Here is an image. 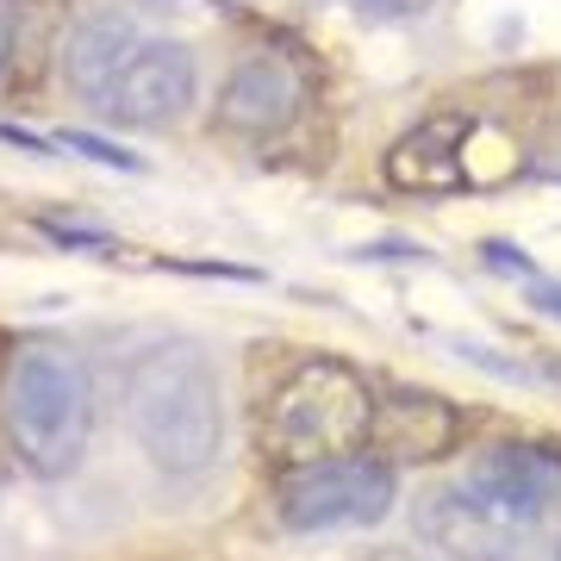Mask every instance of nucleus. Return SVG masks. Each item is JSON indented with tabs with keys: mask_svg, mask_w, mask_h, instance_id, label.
I'll list each match as a JSON object with an SVG mask.
<instances>
[{
	"mask_svg": "<svg viewBox=\"0 0 561 561\" xmlns=\"http://www.w3.org/2000/svg\"><path fill=\"white\" fill-rule=\"evenodd\" d=\"M561 500V449L556 443H486L461 461L449 493L431 500L424 530L449 542L456 556H493L500 542L524 537Z\"/></svg>",
	"mask_w": 561,
	"mask_h": 561,
	"instance_id": "obj_1",
	"label": "nucleus"
},
{
	"mask_svg": "<svg viewBox=\"0 0 561 561\" xmlns=\"http://www.w3.org/2000/svg\"><path fill=\"white\" fill-rule=\"evenodd\" d=\"M125 424L162 474H201L225 443L219 375L194 343L144 350L125 381Z\"/></svg>",
	"mask_w": 561,
	"mask_h": 561,
	"instance_id": "obj_2",
	"label": "nucleus"
},
{
	"mask_svg": "<svg viewBox=\"0 0 561 561\" xmlns=\"http://www.w3.org/2000/svg\"><path fill=\"white\" fill-rule=\"evenodd\" d=\"M0 419L25 468L44 481H62L81 461L88 424H94V387L76 350L57 337L20 343L0 375Z\"/></svg>",
	"mask_w": 561,
	"mask_h": 561,
	"instance_id": "obj_3",
	"label": "nucleus"
},
{
	"mask_svg": "<svg viewBox=\"0 0 561 561\" xmlns=\"http://www.w3.org/2000/svg\"><path fill=\"white\" fill-rule=\"evenodd\" d=\"M368 424H375V393H368V381L337 356H312L268 393L262 449L280 468H306V461L368 449Z\"/></svg>",
	"mask_w": 561,
	"mask_h": 561,
	"instance_id": "obj_4",
	"label": "nucleus"
},
{
	"mask_svg": "<svg viewBox=\"0 0 561 561\" xmlns=\"http://www.w3.org/2000/svg\"><path fill=\"white\" fill-rule=\"evenodd\" d=\"M393 512V468L381 456H324L287 468L280 481V524L319 537V530H368Z\"/></svg>",
	"mask_w": 561,
	"mask_h": 561,
	"instance_id": "obj_5",
	"label": "nucleus"
},
{
	"mask_svg": "<svg viewBox=\"0 0 561 561\" xmlns=\"http://www.w3.org/2000/svg\"><path fill=\"white\" fill-rule=\"evenodd\" d=\"M113 125H138V131H157V125H175L187 106H194V50L175 38H144L125 69L106 81V94L94 101Z\"/></svg>",
	"mask_w": 561,
	"mask_h": 561,
	"instance_id": "obj_6",
	"label": "nucleus"
},
{
	"mask_svg": "<svg viewBox=\"0 0 561 561\" xmlns=\"http://www.w3.org/2000/svg\"><path fill=\"white\" fill-rule=\"evenodd\" d=\"M306 88H312V76L294 50H250L219 88V125L238 138H275L280 125L300 119Z\"/></svg>",
	"mask_w": 561,
	"mask_h": 561,
	"instance_id": "obj_7",
	"label": "nucleus"
},
{
	"mask_svg": "<svg viewBox=\"0 0 561 561\" xmlns=\"http://www.w3.org/2000/svg\"><path fill=\"white\" fill-rule=\"evenodd\" d=\"M461 437V412L443 393L424 387H400L375 400V424H368V449L393 468V461H443Z\"/></svg>",
	"mask_w": 561,
	"mask_h": 561,
	"instance_id": "obj_8",
	"label": "nucleus"
},
{
	"mask_svg": "<svg viewBox=\"0 0 561 561\" xmlns=\"http://www.w3.org/2000/svg\"><path fill=\"white\" fill-rule=\"evenodd\" d=\"M461 144H468V119H456V113H437V119L412 125L387 150V181L405 187V194H456V187H468Z\"/></svg>",
	"mask_w": 561,
	"mask_h": 561,
	"instance_id": "obj_9",
	"label": "nucleus"
},
{
	"mask_svg": "<svg viewBox=\"0 0 561 561\" xmlns=\"http://www.w3.org/2000/svg\"><path fill=\"white\" fill-rule=\"evenodd\" d=\"M138 25L125 20V13H94V20H81L76 32H69V44H62V69H69V81H76L88 101H101L106 81L125 69V57L138 50Z\"/></svg>",
	"mask_w": 561,
	"mask_h": 561,
	"instance_id": "obj_10",
	"label": "nucleus"
},
{
	"mask_svg": "<svg viewBox=\"0 0 561 561\" xmlns=\"http://www.w3.org/2000/svg\"><path fill=\"white\" fill-rule=\"evenodd\" d=\"M57 150H81V157L88 162H113V169H138V157H131V150H113V144L106 138H94V131H57Z\"/></svg>",
	"mask_w": 561,
	"mask_h": 561,
	"instance_id": "obj_11",
	"label": "nucleus"
},
{
	"mask_svg": "<svg viewBox=\"0 0 561 561\" xmlns=\"http://www.w3.org/2000/svg\"><path fill=\"white\" fill-rule=\"evenodd\" d=\"M486 561H561V542H549V537H530V530H524V537L500 542V549H493Z\"/></svg>",
	"mask_w": 561,
	"mask_h": 561,
	"instance_id": "obj_12",
	"label": "nucleus"
},
{
	"mask_svg": "<svg viewBox=\"0 0 561 561\" xmlns=\"http://www.w3.org/2000/svg\"><path fill=\"white\" fill-rule=\"evenodd\" d=\"M530 169H537L542 181H561V125L542 138V150H537V162H530Z\"/></svg>",
	"mask_w": 561,
	"mask_h": 561,
	"instance_id": "obj_13",
	"label": "nucleus"
},
{
	"mask_svg": "<svg viewBox=\"0 0 561 561\" xmlns=\"http://www.w3.org/2000/svg\"><path fill=\"white\" fill-rule=\"evenodd\" d=\"M486 262H493V268H512V275H530V256H518V250H512V243H486Z\"/></svg>",
	"mask_w": 561,
	"mask_h": 561,
	"instance_id": "obj_14",
	"label": "nucleus"
},
{
	"mask_svg": "<svg viewBox=\"0 0 561 561\" xmlns=\"http://www.w3.org/2000/svg\"><path fill=\"white\" fill-rule=\"evenodd\" d=\"M530 306H537V312H549V319H561V287L537 280V287H530Z\"/></svg>",
	"mask_w": 561,
	"mask_h": 561,
	"instance_id": "obj_15",
	"label": "nucleus"
},
{
	"mask_svg": "<svg viewBox=\"0 0 561 561\" xmlns=\"http://www.w3.org/2000/svg\"><path fill=\"white\" fill-rule=\"evenodd\" d=\"M13 50V0H0V62Z\"/></svg>",
	"mask_w": 561,
	"mask_h": 561,
	"instance_id": "obj_16",
	"label": "nucleus"
},
{
	"mask_svg": "<svg viewBox=\"0 0 561 561\" xmlns=\"http://www.w3.org/2000/svg\"><path fill=\"white\" fill-rule=\"evenodd\" d=\"M368 7H375V13H424L431 0H368Z\"/></svg>",
	"mask_w": 561,
	"mask_h": 561,
	"instance_id": "obj_17",
	"label": "nucleus"
},
{
	"mask_svg": "<svg viewBox=\"0 0 561 561\" xmlns=\"http://www.w3.org/2000/svg\"><path fill=\"white\" fill-rule=\"evenodd\" d=\"M368 561H419V556H412V549H375Z\"/></svg>",
	"mask_w": 561,
	"mask_h": 561,
	"instance_id": "obj_18",
	"label": "nucleus"
}]
</instances>
